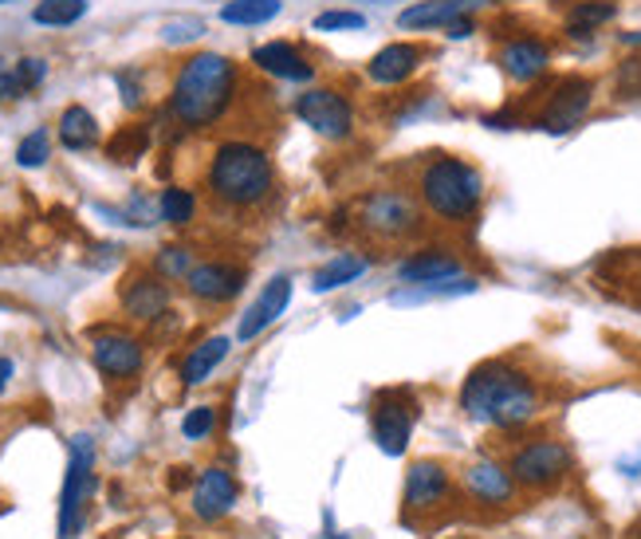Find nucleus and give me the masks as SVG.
<instances>
[{
	"mask_svg": "<svg viewBox=\"0 0 641 539\" xmlns=\"http://www.w3.org/2000/svg\"><path fill=\"white\" fill-rule=\"evenodd\" d=\"M213 429H217V409L213 406H193L182 421V434L190 437V441H205Z\"/></svg>",
	"mask_w": 641,
	"mask_h": 539,
	"instance_id": "37",
	"label": "nucleus"
},
{
	"mask_svg": "<svg viewBox=\"0 0 641 539\" xmlns=\"http://www.w3.org/2000/svg\"><path fill=\"white\" fill-rule=\"evenodd\" d=\"M472 32H477V20L472 17H460V20H452V24H445V35H449V40H468Z\"/></svg>",
	"mask_w": 641,
	"mask_h": 539,
	"instance_id": "39",
	"label": "nucleus"
},
{
	"mask_svg": "<svg viewBox=\"0 0 641 539\" xmlns=\"http://www.w3.org/2000/svg\"><path fill=\"white\" fill-rule=\"evenodd\" d=\"M55 134H60L63 150H71V154H83V150H91L99 142V122L95 114L88 111V106H63L60 122H55Z\"/></svg>",
	"mask_w": 641,
	"mask_h": 539,
	"instance_id": "23",
	"label": "nucleus"
},
{
	"mask_svg": "<svg viewBox=\"0 0 641 539\" xmlns=\"http://www.w3.org/2000/svg\"><path fill=\"white\" fill-rule=\"evenodd\" d=\"M516 477H511L503 465L496 461H480L465 469V492L477 500L480 508H508L516 500Z\"/></svg>",
	"mask_w": 641,
	"mask_h": 539,
	"instance_id": "19",
	"label": "nucleus"
},
{
	"mask_svg": "<svg viewBox=\"0 0 641 539\" xmlns=\"http://www.w3.org/2000/svg\"><path fill=\"white\" fill-rule=\"evenodd\" d=\"M154 272L162 279H185L193 272V256L190 248H182V244H170V248H162L154 261Z\"/></svg>",
	"mask_w": 641,
	"mask_h": 539,
	"instance_id": "33",
	"label": "nucleus"
},
{
	"mask_svg": "<svg viewBox=\"0 0 641 539\" xmlns=\"http://www.w3.org/2000/svg\"><path fill=\"white\" fill-rule=\"evenodd\" d=\"M460 272H465V264L445 248H421L398 264L401 284H437V279H457Z\"/></svg>",
	"mask_w": 641,
	"mask_h": 539,
	"instance_id": "22",
	"label": "nucleus"
},
{
	"mask_svg": "<svg viewBox=\"0 0 641 539\" xmlns=\"http://www.w3.org/2000/svg\"><path fill=\"white\" fill-rule=\"evenodd\" d=\"M236 500H241V485L221 465H213V469H205L193 480V516L197 520H221V516L233 512Z\"/></svg>",
	"mask_w": 641,
	"mask_h": 539,
	"instance_id": "14",
	"label": "nucleus"
},
{
	"mask_svg": "<svg viewBox=\"0 0 641 539\" xmlns=\"http://www.w3.org/2000/svg\"><path fill=\"white\" fill-rule=\"evenodd\" d=\"M208 28L201 17H174L162 24V40L165 44H193V40H201Z\"/></svg>",
	"mask_w": 641,
	"mask_h": 539,
	"instance_id": "35",
	"label": "nucleus"
},
{
	"mask_svg": "<svg viewBox=\"0 0 641 539\" xmlns=\"http://www.w3.org/2000/svg\"><path fill=\"white\" fill-rule=\"evenodd\" d=\"M146 150H150V131L142 126V122L122 126V131H114V139L106 142V157H111V162H122V165L139 162Z\"/></svg>",
	"mask_w": 641,
	"mask_h": 539,
	"instance_id": "30",
	"label": "nucleus"
},
{
	"mask_svg": "<svg viewBox=\"0 0 641 539\" xmlns=\"http://www.w3.org/2000/svg\"><path fill=\"white\" fill-rule=\"evenodd\" d=\"M366 268H370V261H366V256L335 253V261H327V264H323V268L312 276V287L323 296V292H335V287L355 284L358 276H366Z\"/></svg>",
	"mask_w": 641,
	"mask_h": 539,
	"instance_id": "26",
	"label": "nucleus"
},
{
	"mask_svg": "<svg viewBox=\"0 0 641 539\" xmlns=\"http://www.w3.org/2000/svg\"><path fill=\"white\" fill-rule=\"evenodd\" d=\"M315 32H363L366 17L363 12H350V9H327L312 20Z\"/></svg>",
	"mask_w": 641,
	"mask_h": 539,
	"instance_id": "34",
	"label": "nucleus"
},
{
	"mask_svg": "<svg viewBox=\"0 0 641 539\" xmlns=\"http://www.w3.org/2000/svg\"><path fill=\"white\" fill-rule=\"evenodd\" d=\"M244 284H248V268H241V264H225V261L193 264V272L185 276L190 296L205 299V304H228V299L241 296Z\"/></svg>",
	"mask_w": 641,
	"mask_h": 539,
	"instance_id": "12",
	"label": "nucleus"
},
{
	"mask_svg": "<svg viewBox=\"0 0 641 539\" xmlns=\"http://www.w3.org/2000/svg\"><path fill=\"white\" fill-rule=\"evenodd\" d=\"M91 492H95V441H91L88 434H75L71 437L68 477H63V492H60V539L79 536Z\"/></svg>",
	"mask_w": 641,
	"mask_h": 539,
	"instance_id": "7",
	"label": "nucleus"
},
{
	"mask_svg": "<svg viewBox=\"0 0 641 539\" xmlns=\"http://www.w3.org/2000/svg\"><path fill=\"white\" fill-rule=\"evenodd\" d=\"M88 0H40L32 9V20L44 28H71L88 17Z\"/></svg>",
	"mask_w": 641,
	"mask_h": 539,
	"instance_id": "29",
	"label": "nucleus"
},
{
	"mask_svg": "<svg viewBox=\"0 0 641 539\" xmlns=\"http://www.w3.org/2000/svg\"><path fill=\"white\" fill-rule=\"evenodd\" d=\"M193 210H197V201H193L190 190H182V185H170V190H162V197H157V217L170 221V225H190L193 221Z\"/></svg>",
	"mask_w": 641,
	"mask_h": 539,
	"instance_id": "31",
	"label": "nucleus"
},
{
	"mask_svg": "<svg viewBox=\"0 0 641 539\" xmlns=\"http://www.w3.org/2000/svg\"><path fill=\"white\" fill-rule=\"evenodd\" d=\"M452 496V477L441 461H414L406 472V496H401V508H406V520L414 516H429L437 508L449 505Z\"/></svg>",
	"mask_w": 641,
	"mask_h": 539,
	"instance_id": "11",
	"label": "nucleus"
},
{
	"mask_svg": "<svg viewBox=\"0 0 641 539\" xmlns=\"http://www.w3.org/2000/svg\"><path fill=\"white\" fill-rule=\"evenodd\" d=\"M625 539H641V520H633L630 528H625Z\"/></svg>",
	"mask_w": 641,
	"mask_h": 539,
	"instance_id": "44",
	"label": "nucleus"
},
{
	"mask_svg": "<svg viewBox=\"0 0 641 539\" xmlns=\"http://www.w3.org/2000/svg\"><path fill=\"white\" fill-rule=\"evenodd\" d=\"M114 88L122 91V103L131 106V111H139V106L146 103V88H142V75L134 68L114 71Z\"/></svg>",
	"mask_w": 641,
	"mask_h": 539,
	"instance_id": "38",
	"label": "nucleus"
},
{
	"mask_svg": "<svg viewBox=\"0 0 641 539\" xmlns=\"http://www.w3.org/2000/svg\"><path fill=\"white\" fill-rule=\"evenodd\" d=\"M425 63V48L414 40H394V44L378 48L366 63V79L378 88H401L417 75V68Z\"/></svg>",
	"mask_w": 641,
	"mask_h": 539,
	"instance_id": "13",
	"label": "nucleus"
},
{
	"mask_svg": "<svg viewBox=\"0 0 641 539\" xmlns=\"http://www.w3.org/2000/svg\"><path fill=\"white\" fill-rule=\"evenodd\" d=\"M414 197L437 225H472L485 205V174L460 154H425L414 170Z\"/></svg>",
	"mask_w": 641,
	"mask_h": 539,
	"instance_id": "2",
	"label": "nucleus"
},
{
	"mask_svg": "<svg viewBox=\"0 0 641 539\" xmlns=\"http://www.w3.org/2000/svg\"><path fill=\"white\" fill-rule=\"evenodd\" d=\"M496 63H500V71L511 83H536L551 68V48L543 40H536V35H516V40H508L500 48Z\"/></svg>",
	"mask_w": 641,
	"mask_h": 539,
	"instance_id": "16",
	"label": "nucleus"
},
{
	"mask_svg": "<svg viewBox=\"0 0 641 539\" xmlns=\"http://www.w3.org/2000/svg\"><path fill=\"white\" fill-rule=\"evenodd\" d=\"M614 99H641V55H630V60L618 63Z\"/></svg>",
	"mask_w": 641,
	"mask_h": 539,
	"instance_id": "36",
	"label": "nucleus"
},
{
	"mask_svg": "<svg viewBox=\"0 0 641 539\" xmlns=\"http://www.w3.org/2000/svg\"><path fill=\"white\" fill-rule=\"evenodd\" d=\"M236 83H241V71H236V63L228 55L221 52L190 55L182 63V71H177L174 91H170V114L185 131L213 126L233 106Z\"/></svg>",
	"mask_w": 641,
	"mask_h": 539,
	"instance_id": "3",
	"label": "nucleus"
},
{
	"mask_svg": "<svg viewBox=\"0 0 641 539\" xmlns=\"http://www.w3.org/2000/svg\"><path fill=\"white\" fill-rule=\"evenodd\" d=\"M485 4H492V0H417L398 12V28L401 32H434V28H445L460 17H472Z\"/></svg>",
	"mask_w": 641,
	"mask_h": 539,
	"instance_id": "17",
	"label": "nucleus"
},
{
	"mask_svg": "<svg viewBox=\"0 0 641 539\" xmlns=\"http://www.w3.org/2000/svg\"><path fill=\"white\" fill-rule=\"evenodd\" d=\"M252 63L272 79H287V83H312L315 63L287 40H272V44L252 48Z\"/></svg>",
	"mask_w": 641,
	"mask_h": 539,
	"instance_id": "20",
	"label": "nucleus"
},
{
	"mask_svg": "<svg viewBox=\"0 0 641 539\" xmlns=\"http://www.w3.org/2000/svg\"><path fill=\"white\" fill-rule=\"evenodd\" d=\"M355 225L378 244H401L421 236L425 210L417 205L414 190L401 185H378V190L363 193L355 205Z\"/></svg>",
	"mask_w": 641,
	"mask_h": 539,
	"instance_id": "5",
	"label": "nucleus"
},
{
	"mask_svg": "<svg viewBox=\"0 0 641 539\" xmlns=\"http://www.w3.org/2000/svg\"><path fill=\"white\" fill-rule=\"evenodd\" d=\"M48 157H52V139H48L44 126H35V131H28L24 139L17 142V165H20V170H40Z\"/></svg>",
	"mask_w": 641,
	"mask_h": 539,
	"instance_id": "32",
	"label": "nucleus"
},
{
	"mask_svg": "<svg viewBox=\"0 0 641 539\" xmlns=\"http://www.w3.org/2000/svg\"><path fill=\"white\" fill-rule=\"evenodd\" d=\"M594 79L587 75H567L551 88V95L543 99L536 114V126L547 134H567L587 119L590 103H594Z\"/></svg>",
	"mask_w": 641,
	"mask_h": 539,
	"instance_id": "10",
	"label": "nucleus"
},
{
	"mask_svg": "<svg viewBox=\"0 0 641 539\" xmlns=\"http://www.w3.org/2000/svg\"><path fill=\"white\" fill-rule=\"evenodd\" d=\"M460 409L465 418L492 429H523L539 418L543 394L536 378L508 358H488L460 386Z\"/></svg>",
	"mask_w": 641,
	"mask_h": 539,
	"instance_id": "1",
	"label": "nucleus"
},
{
	"mask_svg": "<svg viewBox=\"0 0 641 539\" xmlns=\"http://www.w3.org/2000/svg\"><path fill=\"white\" fill-rule=\"evenodd\" d=\"M12 375H17V366H12V358H4V355H0V394L9 390Z\"/></svg>",
	"mask_w": 641,
	"mask_h": 539,
	"instance_id": "40",
	"label": "nucleus"
},
{
	"mask_svg": "<svg viewBox=\"0 0 641 539\" xmlns=\"http://www.w3.org/2000/svg\"><path fill=\"white\" fill-rule=\"evenodd\" d=\"M630 279H633V287L641 292V256H630Z\"/></svg>",
	"mask_w": 641,
	"mask_h": 539,
	"instance_id": "41",
	"label": "nucleus"
},
{
	"mask_svg": "<svg viewBox=\"0 0 641 539\" xmlns=\"http://www.w3.org/2000/svg\"><path fill=\"white\" fill-rule=\"evenodd\" d=\"M622 44L625 48H641V32H622Z\"/></svg>",
	"mask_w": 641,
	"mask_h": 539,
	"instance_id": "43",
	"label": "nucleus"
},
{
	"mask_svg": "<svg viewBox=\"0 0 641 539\" xmlns=\"http://www.w3.org/2000/svg\"><path fill=\"white\" fill-rule=\"evenodd\" d=\"M477 279H437V284H406V292H394L390 304H421V299H449V296H460V292H472Z\"/></svg>",
	"mask_w": 641,
	"mask_h": 539,
	"instance_id": "28",
	"label": "nucleus"
},
{
	"mask_svg": "<svg viewBox=\"0 0 641 539\" xmlns=\"http://www.w3.org/2000/svg\"><path fill=\"white\" fill-rule=\"evenodd\" d=\"M228 347H233V343H228L225 335H213V339L197 343V347L190 350V358L182 363V383L185 386H201V383H205V378L213 375L221 363H225Z\"/></svg>",
	"mask_w": 641,
	"mask_h": 539,
	"instance_id": "25",
	"label": "nucleus"
},
{
	"mask_svg": "<svg viewBox=\"0 0 641 539\" xmlns=\"http://www.w3.org/2000/svg\"><path fill=\"white\" fill-rule=\"evenodd\" d=\"M276 190V165L268 150L256 142H221L208 162V193L228 210H252L264 205Z\"/></svg>",
	"mask_w": 641,
	"mask_h": 539,
	"instance_id": "4",
	"label": "nucleus"
},
{
	"mask_svg": "<svg viewBox=\"0 0 641 539\" xmlns=\"http://www.w3.org/2000/svg\"><path fill=\"white\" fill-rule=\"evenodd\" d=\"M417 426V398L409 390H381L370 401V434L386 457H401Z\"/></svg>",
	"mask_w": 641,
	"mask_h": 539,
	"instance_id": "9",
	"label": "nucleus"
},
{
	"mask_svg": "<svg viewBox=\"0 0 641 539\" xmlns=\"http://www.w3.org/2000/svg\"><path fill=\"white\" fill-rule=\"evenodd\" d=\"M165 307H170V287H165V279L157 272L154 276L139 272V276L122 284V312L131 315V319L154 323L157 315H165Z\"/></svg>",
	"mask_w": 641,
	"mask_h": 539,
	"instance_id": "21",
	"label": "nucleus"
},
{
	"mask_svg": "<svg viewBox=\"0 0 641 539\" xmlns=\"http://www.w3.org/2000/svg\"><path fill=\"white\" fill-rule=\"evenodd\" d=\"M284 12V0H228L221 9V20L233 28H256V24H268Z\"/></svg>",
	"mask_w": 641,
	"mask_h": 539,
	"instance_id": "27",
	"label": "nucleus"
},
{
	"mask_svg": "<svg viewBox=\"0 0 641 539\" xmlns=\"http://www.w3.org/2000/svg\"><path fill=\"white\" fill-rule=\"evenodd\" d=\"M574 469V457L563 441L554 437H539V441H528L511 452L508 472L516 477V485L528 488V492H551L559 488Z\"/></svg>",
	"mask_w": 641,
	"mask_h": 539,
	"instance_id": "6",
	"label": "nucleus"
},
{
	"mask_svg": "<svg viewBox=\"0 0 641 539\" xmlns=\"http://www.w3.org/2000/svg\"><path fill=\"white\" fill-rule=\"evenodd\" d=\"M0 4H12V0H0Z\"/></svg>",
	"mask_w": 641,
	"mask_h": 539,
	"instance_id": "45",
	"label": "nucleus"
},
{
	"mask_svg": "<svg viewBox=\"0 0 641 539\" xmlns=\"http://www.w3.org/2000/svg\"><path fill=\"white\" fill-rule=\"evenodd\" d=\"M91 358L106 378H134L142 370V343L126 330H103L91 343Z\"/></svg>",
	"mask_w": 641,
	"mask_h": 539,
	"instance_id": "15",
	"label": "nucleus"
},
{
	"mask_svg": "<svg viewBox=\"0 0 641 539\" xmlns=\"http://www.w3.org/2000/svg\"><path fill=\"white\" fill-rule=\"evenodd\" d=\"M335 539H347V536H335Z\"/></svg>",
	"mask_w": 641,
	"mask_h": 539,
	"instance_id": "46",
	"label": "nucleus"
},
{
	"mask_svg": "<svg viewBox=\"0 0 641 539\" xmlns=\"http://www.w3.org/2000/svg\"><path fill=\"white\" fill-rule=\"evenodd\" d=\"M295 119L327 142H347L355 134V103L335 88H307L295 95Z\"/></svg>",
	"mask_w": 641,
	"mask_h": 539,
	"instance_id": "8",
	"label": "nucleus"
},
{
	"mask_svg": "<svg viewBox=\"0 0 641 539\" xmlns=\"http://www.w3.org/2000/svg\"><path fill=\"white\" fill-rule=\"evenodd\" d=\"M618 17V4L614 0H574L571 12H567V35L571 40H590L602 24Z\"/></svg>",
	"mask_w": 641,
	"mask_h": 539,
	"instance_id": "24",
	"label": "nucleus"
},
{
	"mask_svg": "<svg viewBox=\"0 0 641 539\" xmlns=\"http://www.w3.org/2000/svg\"><path fill=\"white\" fill-rule=\"evenodd\" d=\"M190 485V469H174V477H170V488H185Z\"/></svg>",
	"mask_w": 641,
	"mask_h": 539,
	"instance_id": "42",
	"label": "nucleus"
},
{
	"mask_svg": "<svg viewBox=\"0 0 641 539\" xmlns=\"http://www.w3.org/2000/svg\"><path fill=\"white\" fill-rule=\"evenodd\" d=\"M287 304H292V276H272L268 284H264L261 296H256V304H252L248 312L241 315V323H236V339L241 343L256 339L264 327H272V323L287 312Z\"/></svg>",
	"mask_w": 641,
	"mask_h": 539,
	"instance_id": "18",
	"label": "nucleus"
}]
</instances>
